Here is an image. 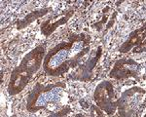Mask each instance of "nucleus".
<instances>
[{
  "instance_id": "2",
  "label": "nucleus",
  "mask_w": 146,
  "mask_h": 117,
  "mask_svg": "<svg viewBox=\"0 0 146 117\" xmlns=\"http://www.w3.org/2000/svg\"><path fill=\"white\" fill-rule=\"evenodd\" d=\"M115 95L113 85L109 81H103L98 84L94 94V100L98 108L105 111L108 115H113L118 107L119 100H114Z\"/></svg>"
},
{
  "instance_id": "12",
  "label": "nucleus",
  "mask_w": 146,
  "mask_h": 117,
  "mask_svg": "<svg viewBox=\"0 0 146 117\" xmlns=\"http://www.w3.org/2000/svg\"><path fill=\"white\" fill-rule=\"evenodd\" d=\"M80 104H81V105H82V107H84V108H88V107H89V104H87V102H85L84 100H80Z\"/></svg>"
},
{
  "instance_id": "4",
  "label": "nucleus",
  "mask_w": 146,
  "mask_h": 117,
  "mask_svg": "<svg viewBox=\"0 0 146 117\" xmlns=\"http://www.w3.org/2000/svg\"><path fill=\"white\" fill-rule=\"evenodd\" d=\"M60 86L62 88H65V84L63 83H58V84H50V85H47V86H44L42 85L41 83H36L35 87L33 88V90L31 91V93L29 94L27 98V109L29 112H36L35 111V105H36V102L38 100L39 97L41 96V94L43 93H46V92H49L51 91L52 89L54 88H56Z\"/></svg>"
},
{
  "instance_id": "9",
  "label": "nucleus",
  "mask_w": 146,
  "mask_h": 117,
  "mask_svg": "<svg viewBox=\"0 0 146 117\" xmlns=\"http://www.w3.org/2000/svg\"><path fill=\"white\" fill-rule=\"evenodd\" d=\"M70 112H72V109L70 108L69 106H64L62 110H60L58 112H56V113H54V114H51V117L53 116H58V117H60V116H66L68 113H70Z\"/></svg>"
},
{
  "instance_id": "3",
  "label": "nucleus",
  "mask_w": 146,
  "mask_h": 117,
  "mask_svg": "<svg viewBox=\"0 0 146 117\" xmlns=\"http://www.w3.org/2000/svg\"><path fill=\"white\" fill-rule=\"evenodd\" d=\"M137 62H135L131 58H120L117 60L114 64L113 69L110 71L109 77L110 78H114L117 80H123V79L129 78V77H135L137 78V72L135 70H133L129 68L127 65L129 64H136Z\"/></svg>"
},
{
  "instance_id": "10",
  "label": "nucleus",
  "mask_w": 146,
  "mask_h": 117,
  "mask_svg": "<svg viewBox=\"0 0 146 117\" xmlns=\"http://www.w3.org/2000/svg\"><path fill=\"white\" fill-rule=\"evenodd\" d=\"M106 22H107V15H105L104 17L102 18V20H101L100 22H98L92 25V27H96V29H98V31H100L101 29H102V25H104Z\"/></svg>"
},
{
  "instance_id": "8",
  "label": "nucleus",
  "mask_w": 146,
  "mask_h": 117,
  "mask_svg": "<svg viewBox=\"0 0 146 117\" xmlns=\"http://www.w3.org/2000/svg\"><path fill=\"white\" fill-rule=\"evenodd\" d=\"M73 44L74 43L69 40L68 42H62V43H58V45L54 47L53 49H51V50L49 51V53L45 56V58H44V62H43L44 70H46L49 67V64H50L52 58H53L56 54H58V52H60V51H62V50H70Z\"/></svg>"
},
{
  "instance_id": "5",
  "label": "nucleus",
  "mask_w": 146,
  "mask_h": 117,
  "mask_svg": "<svg viewBox=\"0 0 146 117\" xmlns=\"http://www.w3.org/2000/svg\"><path fill=\"white\" fill-rule=\"evenodd\" d=\"M145 44V25L143 27L136 29L129 34V39L120 47V53H128L133 47H136Z\"/></svg>"
},
{
  "instance_id": "6",
  "label": "nucleus",
  "mask_w": 146,
  "mask_h": 117,
  "mask_svg": "<svg viewBox=\"0 0 146 117\" xmlns=\"http://www.w3.org/2000/svg\"><path fill=\"white\" fill-rule=\"evenodd\" d=\"M73 14H74V11L69 10L66 13V15H65L64 17H62V19H60V20H58L56 22L53 23H51V21L53 20V18L48 19L46 22H44L43 23H42L41 32L43 33V35H45V36H49V35H51L56 29H58V27H60V25H65Z\"/></svg>"
},
{
  "instance_id": "7",
  "label": "nucleus",
  "mask_w": 146,
  "mask_h": 117,
  "mask_svg": "<svg viewBox=\"0 0 146 117\" xmlns=\"http://www.w3.org/2000/svg\"><path fill=\"white\" fill-rule=\"evenodd\" d=\"M53 11L52 8H43V9H38V10H35V11H32L31 13H29L28 15L25 16V19L23 20H20L16 23V25H17V29L18 30H21L25 27H28L31 23H33L34 21L38 20L39 18L43 17V16L47 15L49 12Z\"/></svg>"
},
{
  "instance_id": "1",
  "label": "nucleus",
  "mask_w": 146,
  "mask_h": 117,
  "mask_svg": "<svg viewBox=\"0 0 146 117\" xmlns=\"http://www.w3.org/2000/svg\"><path fill=\"white\" fill-rule=\"evenodd\" d=\"M45 54V46L39 45L25 56L20 65L16 67L11 73L10 82L8 85L9 95H17L25 89L33 74L39 70Z\"/></svg>"
},
{
  "instance_id": "11",
  "label": "nucleus",
  "mask_w": 146,
  "mask_h": 117,
  "mask_svg": "<svg viewBox=\"0 0 146 117\" xmlns=\"http://www.w3.org/2000/svg\"><path fill=\"white\" fill-rule=\"evenodd\" d=\"M92 108H93V110L96 111V113H98V116H103L102 111H100V109H98V107H96L95 105H92Z\"/></svg>"
}]
</instances>
